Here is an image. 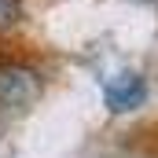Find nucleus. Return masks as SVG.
<instances>
[{
    "label": "nucleus",
    "mask_w": 158,
    "mask_h": 158,
    "mask_svg": "<svg viewBox=\"0 0 158 158\" xmlns=\"http://www.w3.org/2000/svg\"><path fill=\"white\" fill-rule=\"evenodd\" d=\"M19 15H22V4H19V0H0V30L15 26Z\"/></svg>",
    "instance_id": "3"
},
{
    "label": "nucleus",
    "mask_w": 158,
    "mask_h": 158,
    "mask_svg": "<svg viewBox=\"0 0 158 158\" xmlns=\"http://www.w3.org/2000/svg\"><path fill=\"white\" fill-rule=\"evenodd\" d=\"M103 103H107L110 114H132V110H140L147 103V81H143V74L129 70V66L107 74L103 77Z\"/></svg>",
    "instance_id": "2"
},
{
    "label": "nucleus",
    "mask_w": 158,
    "mask_h": 158,
    "mask_svg": "<svg viewBox=\"0 0 158 158\" xmlns=\"http://www.w3.org/2000/svg\"><path fill=\"white\" fill-rule=\"evenodd\" d=\"M44 92V81L26 63H0V107L4 110H30Z\"/></svg>",
    "instance_id": "1"
}]
</instances>
